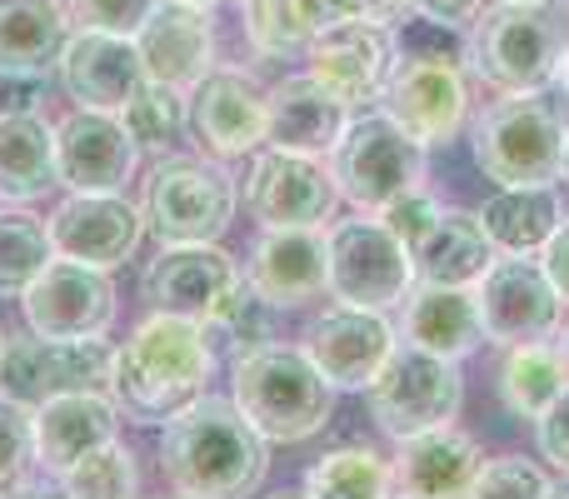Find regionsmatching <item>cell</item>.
<instances>
[{
  "label": "cell",
  "mask_w": 569,
  "mask_h": 499,
  "mask_svg": "<svg viewBox=\"0 0 569 499\" xmlns=\"http://www.w3.org/2000/svg\"><path fill=\"white\" fill-rule=\"evenodd\" d=\"M130 40H136V50H140L146 80L176 86V90H186V96L216 70V20L200 6L160 0Z\"/></svg>",
  "instance_id": "obj_21"
},
{
  "label": "cell",
  "mask_w": 569,
  "mask_h": 499,
  "mask_svg": "<svg viewBox=\"0 0 569 499\" xmlns=\"http://www.w3.org/2000/svg\"><path fill=\"white\" fill-rule=\"evenodd\" d=\"M500 400L515 420H540L560 390L569 385V365H565V350L560 340H530V345H510L500 360Z\"/></svg>",
  "instance_id": "obj_33"
},
{
  "label": "cell",
  "mask_w": 569,
  "mask_h": 499,
  "mask_svg": "<svg viewBox=\"0 0 569 499\" xmlns=\"http://www.w3.org/2000/svg\"><path fill=\"white\" fill-rule=\"evenodd\" d=\"M560 220H565L560 186L495 190L480 206V226L490 236L495 255H540L545 240L560 230Z\"/></svg>",
  "instance_id": "obj_32"
},
{
  "label": "cell",
  "mask_w": 569,
  "mask_h": 499,
  "mask_svg": "<svg viewBox=\"0 0 569 499\" xmlns=\"http://www.w3.org/2000/svg\"><path fill=\"white\" fill-rule=\"evenodd\" d=\"M485 470V450L470 430L440 425L395 445V499H470Z\"/></svg>",
  "instance_id": "obj_23"
},
{
  "label": "cell",
  "mask_w": 569,
  "mask_h": 499,
  "mask_svg": "<svg viewBox=\"0 0 569 499\" xmlns=\"http://www.w3.org/2000/svg\"><path fill=\"white\" fill-rule=\"evenodd\" d=\"M66 0H0V80H46L70 40Z\"/></svg>",
  "instance_id": "obj_28"
},
{
  "label": "cell",
  "mask_w": 569,
  "mask_h": 499,
  "mask_svg": "<svg viewBox=\"0 0 569 499\" xmlns=\"http://www.w3.org/2000/svg\"><path fill=\"white\" fill-rule=\"evenodd\" d=\"M210 375H216V350L200 320L156 310L130 330V340L110 360V400L136 425H166L210 390Z\"/></svg>",
  "instance_id": "obj_2"
},
{
  "label": "cell",
  "mask_w": 569,
  "mask_h": 499,
  "mask_svg": "<svg viewBox=\"0 0 569 499\" xmlns=\"http://www.w3.org/2000/svg\"><path fill=\"white\" fill-rule=\"evenodd\" d=\"M30 435H36V465L46 475H66L80 455L100 450L120 435V405L110 390H70L30 405Z\"/></svg>",
  "instance_id": "obj_24"
},
{
  "label": "cell",
  "mask_w": 569,
  "mask_h": 499,
  "mask_svg": "<svg viewBox=\"0 0 569 499\" xmlns=\"http://www.w3.org/2000/svg\"><path fill=\"white\" fill-rule=\"evenodd\" d=\"M345 126H350V110L310 76H284L270 86L266 96V146L295 150V156H315L330 160V150L340 146Z\"/></svg>",
  "instance_id": "obj_26"
},
{
  "label": "cell",
  "mask_w": 569,
  "mask_h": 499,
  "mask_svg": "<svg viewBox=\"0 0 569 499\" xmlns=\"http://www.w3.org/2000/svg\"><path fill=\"white\" fill-rule=\"evenodd\" d=\"M380 110L410 140H420L425 150L450 146L470 126V76H465V66H450V60L395 56Z\"/></svg>",
  "instance_id": "obj_11"
},
{
  "label": "cell",
  "mask_w": 569,
  "mask_h": 499,
  "mask_svg": "<svg viewBox=\"0 0 569 499\" xmlns=\"http://www.w3.org/2000/svg\"><path fill=\"white\" fill-rule=\"evenodd\" d=\"M410 255H415V280L475 290V285L485 280V270H490L495 246H490V236H485V226H480V210L445 206V216L435 220V230Z\"/></svg>",
  "instance_id": "obj_31"
},
{
  "label": "cell",
  "mask_w": 569,
  "mask_h": 499,
  "mask_svg": "<svg viewBox=\"0 0 569 499\" xmlns=\"http://www.w3.org/2000/svg\"><path fill=\"white\" fill-rule=\"evenodd\" d=\"M266 96L250 70L216 66L196 90H190V130L216 160L256 156L266 146Z\"/></svg>",
  "instance_id": "obj_18"
},
{
  "label": "cell",
  "mask_w": 569,
  "mask_h": 499,
  "mask_svg": "<svg viewBox=\"0 0 569 499\" xmlns=\"http://www.w3.org/2000/svg\"><path fill=\"white\" fill-rule=\"evenodd\" d=\"M180 6H200V10H216V6H226V0H180Z\"/></svg>",
  "instance_id": "obj_53"
},
{
  "label": "cell",
  "mask_w": 569,
  "mask_h": 499,
  "mask_svg": "<svg viewBox=\"0 0 569 499\" xmlns=\"http://www.w3.org/2000/svg\"><path fill=\"white\" fill-rule=\"evenodd\" d=\"M0 350H6V335H0Z\"/></svg>",
  "instance_id": "obj_55"
},
{
  "label": "cell",
  "mask_w": 569,
  "mask_h": 499,
  "mask_svg": "<svg viewBox=\"0 0 569 499\" xmlns=\"http://www.w3.org/2000/svg\"><path fill=\"white\" fill-rule=\"evenodd\" d=\"M140 210L160 246H206L236 226L240 186L216 156H160L146 176Z\"/></svg>",
  "instance_id": "obj_5"
},
{
  "label": "cell",
  "mask_w": 569,
  "mask_h": 499,
  "mask_svg": "<svg viewBox=\"0 0 569 499\" xmlns=\"http://www.w3.org/2000/svg\"><path fill=\"white\" fill-rule=\"evenodd\" d=\"M160 475L180 499H256L270 475V445L236 400L206 390L160 430Z\"/></svg>",
  "instance_id": "obj_1"
},
{
  "label": "cell",
  "mask_w": 569,
  "mask_h": 499,
  "mask_svg": "<svg viewBox=\"0 0 569 499\" xmlns=\"http://www.w3.org/2000/svg\"><path fill=\"white\" fill-rule=\"evenodd\" d=\"M56 186V126L40 110H0V200L30 206Z\"/></svg>",
  "instance_id": "obj_29"
},
{
  "label": "cell",
  "mask_w": 569,
  "mask_h": 499,
  "mask_svg": "<svg viewBox=\"0 0 569 499\" xmlns=\"http://www.w3.org/2000/svg\"><path fill=\"white\" fill-rule=\"evenodd\" d=\"M310 60V76L340 100L345 110H375L385 96V80L395 70V40L390 26H375V20H335L315 36V46L305 50Z\"/></svg>",
  "instance_id": "obj_16"
},
{
  "label": "cell",
  "mask_w": 569,
  "mask_h": 499,
  "mask_svg": "<svg viewBox=\"0 0 569 499\" xmlns=\"http://www.w3.org/2000/svg\"><path fill=\"white\" fill-rule=\"evenodd\" d=\"M300 490L310 499H395V475L370 445H340L305 470Z\"/></svg>",
  "instance_id": "obj_35"
},
{
  "label": "cell",
  "mask_w": 569,
  "mask_h": 499,
  "mask_svg": "<svg viewBox=\"0 0 569 499\" xmlns=\"http://www.w3.org/2000/svg\"><path fill=\"white\" fill-rule=\"evenodd\" d=\"M470 150L495 190L560 186L569 166V116L545 90L500 96L470 120Z\"/></svg>",
  "instance_id": "obj_3"
},
{
  "label": "cell",
  "mask_w": 569,
  "mask_h": 499,
  "mask_svg": "<svg viewBox=\"0 0 569 499\" xmlns=\"http://www.w3.org/2000/svg\"><path fill=\"white\" fill-rule=\"evenodd\" d=\"M440 216H445V206H440V200H435L425 186H420V190H410V196H400V200H390V206L380 210L385 230H390V236L400 240L405 250L420 246V240L435 230V220H440Z\"/></svg>",
  "instance_id": "obj_43"
},
{
  "label": "cell",
  "mask_w": 569,
  "mask_h": 499,
  "mask_svg": "<svg viewBox=\"0 0 569 499\" xmlns=\"http://www.w3.org/2000/svg\"><path fill=\"white\" fill-rule=\"evenodd\" d=\"M555 340H560V350H565V365H569V320L560 325V335H555Z\"/></svg>",
  "instance_id": "obj_51"
},
{
  "label": "cell",
  "mask_w": 569,
  "mask_h": 499,
  "mask_svg": "<svg viewBox=\"0 0 569 499\" xmlns=\"http://www.w3.org/2000/svg\"><path fill=\"white\" fill-rule=\"evenodd\" d=\"M345 6H350V16L375 20V26H395L410 16V0H345Z\"/></svg>",
  "instance_id": "obj_47"
},
{
  "label": "cell",
  "mask_w": 569,
  "mask_h": 499,
  "mask_svg": "<svg viewBox=\"0 0 569 499\" xmlns=\"http://www.w3.org/2000/svg\"><path fill=\"white\" fill-rule=\"evenodd\" d=\"M56 260L50 226L26 206H0V300H20L26 285Z\"/></svg>",
  "instance_id": "obj_37"
},
{
  "label": "cell",
  "mask_w": 569,
  "mask_h": 499,
  "mask_svg": "<svg viewBox=\"0 0 569 499\" xmlns=\"http://www.w3.org/2000/svg\"><path fill=\"white\" fill-rule=\"evenodd\" d=\"M395 56H425V60H450V66L470 70V30L460 26H440V20H425L410 10L405 26L390 30Z\"/></svg>",
  "instance_id": "obj_40"
},
{
  "label": "cell",
  "mask_w": 569,
  "mask_h": 499,
  "mask_svg": "<svg viewBox=\"0 0 569 499\" xmlns=\"http://www.w3.org/2000/svg\"><path fill=\"white\" fill-rule=\"evenodd\" d=\"M110 350L106 340H46V335H6L0 350V395L20 405H40L70 390H110Z\"/></svg>",
  "instance_id": "obj_12"
},
{
  "label": "cell",
  "mask_w": 569,
  "mask_h": 499,
  "mask_svg": "<svg viewBox=\"0 0 569 499\" xmlns=\"http://www.w3.org/2000/svg\"><path fill=\"white\" fill-rule=\"evenodd\" d=\"M36 465V435H30V405L0 395V499L16 485H26V470Z\"/></svg>",
  "instance_id": "obj_41"
},
{
  "label": "cell",
  "mask_w": 569,
  "mask_h": 499,
  "mask_svg": "<svg viewBox=\"0 0 569 499\" xmlns=\"http://www.w3.org/2000/svg\"><path fill=\"white\" fill-rule=\"evenodd\" d=\"M550 485L555 480L540 460H525V455H495V460H485L470 499H545Z\"/></svg>",
  "instance_id": "obj_39"
},
{
  "label": "cell",
  "mask_w": 569,
  "mask_h": 499,
  "mask_svg": "<svg viewBox=\"0 0 569 499\" xmlns=\"http://www.w3.org/2000/svg\"><path fill=\"white\" fill-rule=\"evenodd\" d=\"M240 275H246L240 260L220 240H206V246H160V255L146 265V300L166 315L206 320Z\"/></svg>",
  "instance_id": "obj_25"
},
{
  "label": "cell",
  "mask_w": 569,
  "mask_h": 499,
  "mask_svg": "<svg viewBox=\"0 0 569 499\" xmlns=\"http://www.w3.org/2000/svg\"><path fill=\"white\" fill-rule=\"evenodd\" d=\"M230 400L266 445H305L330 425L335 390L300 345H260L230 365Z\"/></svg>",
  "instance_id": "obj_4"
},
{
  "label": "cell",
  "mask_w": 569,
  "mask_h": 499,
  "mask_svg": "<svg viewBox=\"0 0 569 499\" xmlns=\"http://www.w3.org/2000/svg\"><path fill=\"white\" fill-rule=\"evenodd\" d=\"M56 76L76 100V110H100V116H120L130 96L146 86L136 40L110 36V30H70Z\"/></svg>",
  "instance_id": "obj_20"
},
{
  "label": "cell",
  "mask_w": 569,
  "mask_h": 499,
  "mask_svg": "<svg viewBox=\"0 0 569 499\" xmlns=\"http://www.w3.org/2000/svg\"><path fill=\"white\" fill-rule=\"evenodd\" d=\"M120 126L136 140L140 156H176L180 136L190 130V96L176 86H160V80H146L130 96V106L120 110Z\"/></svg>",
  "instance_id": "obj_36"
},
{
  "label": "cell",
  "mask_w": 569,
  "mask_h": 499,
  "mask_svg": "<svg viewBox=\"0 0 569 499\" xmlns=\"http://www.w3.org/2000/svg\"><path fill=\"white\" fill-rule=\"evenodd\" d=\"M350 20L345 0H240V26L260 60H295L325 26Z\"/></svg>",
  "instance_id": "obj_30"
},
{
  "label": "cell",
  "mask_w": 569,
  "mask_h": 499,
  "mask_svg": "<svg viewBox=\"0 0 569 499\" xmlns=\"http://www.w3.org/2000/svg\"><path fill=\"white\" fill-rule=\"evenodd\" d=\"M545 499H569V480H555V485H550V495H545Z\"/></svg>",
  "instance_id": "obj_50"
},
{
  "label": "cell",
  "mask_w": 569,
  "mask_h": 499,
  "mask_svg": "<svg viewBox=\"0 0 569 499\" xmlns=\"http://www.w3.org/2000/svg\"><path fill=\"white\" fill-rule=\"evenodd\" d=\"M500 6H555V0H500Z\"/></svg>",
  "instance_id": "obj_54"
},
{
  "label": "cell",
  "mask_w": 569,
  "mask_h": 499,
  "mask_svg": "<svg viewBox=\"0 0 569 499\" xmlns=\"http://www.w3.org/2000/svg\"><path fill=\"white\" fill-rule=\"evenodd\" d=\"M540 265H545V275H550V285L560 290V300L569 305V216L560 220V230H555V236L545 240Z\"/></svg>",
  "instance_id": "obj_46"
},
{
  "label": "cell",
  "mask_w": 569,
  "mask_h": 499,
  "mask_svg": "<svg viewBox=\"0 0 569 499\" xmlns=\"http://www.w3.org/2000/svg\"><path fill=\"white\" fill-rule=\"evenodd\" d=\"M565 50V30L550 6H485L470 26V70L495 96L550 90Z\"/></svg>",
  "instance_id": "obj_7"
},
{
  "label": "cell",
  "mask_w": 569,
  "mask_h": 499,
  "mask_svg": "<svg viewBox=\"0 0 569 499\" xmlns=\"http://www.w3.org/2000/svg\"><path fill=\"white\" fill-rule=\"evenodd\" d=\"M246 280L266 295L276 310H300V305L320 300L330 285V240L325 226H284L260 230L250 246Z\"/></svg>",
  "instance_id": "obj_22"
},
{
  "label": "cell",
  "mask_w": 569,
  "mask_h": 499,
  "mask_svg": "<svg viewBox=\"0 0 569 499\" xmlns=\"http://www.w3.org/2000/svg\"><path fill=\"white\" fill-rule=\"evenodd\" d=\"M565 180H569V166H565Z\"/></svg>",
  "instance_id": "obj_56"
},
{
  "label": "cell",
  "mask_w": 569,
  "mask_h": 499,
  "mask_svg": "<svg viewBox=\"0 0 569 499\" xmlns=\"http://www.w3.org/2000/svg\"><path fill=\"white\" fill-rule=\"evenodd\" d=\"M266 499H310L305 490H276V495H266Z\"/></svg>",
  "instance_id": "obj_52"
},
{
  "label": "cell",
  "mask_w": 569,
  "mask_h": 499,
  "mask_svg": "<svg viewBox=\"0 0 569 499\" xmlns=\"http://www.w3.org/2000/svg\"><path fill=\"white\" fill-rule=\"evenodd\" d=\"M400 345V330L385 310H360V305H325L310 320L300 350L310 365L330 380V390H370V380L385 370V360Z\"/></svg>",
  "instance_id": "obj_15"
},
{
  "label": "cell",
  "mask_w": 569,
  "mask_h": 499,
  "mask_svg": "<svg viewBox=\"0 0 569 499\" xmlns=\"http://www.w3.org/2000/svg\"><path fill=\"white\" fill-rule=\"evenodd\" d=\"M475 305H480L485 345L495 350L555 340L565 325V300L545 275L540 255H495L485 280L475 285Z\"/></svg>",
  "instance_id": "obj_10"
},
{
  "label": "cell",
  "mask_w": 569,
  "mask_h": 499,
  "mask_svg": "<svg viewBox=\"0 0 569 499\" xmlns=\"http://www.w3.org/2000/svg\"><path fill=\"white\" fill-rule=\"evenodd\" d=\"M330 240V285L325 295L340 305H360V310H400V300L415 285V255L385 230L380 216L330 220L325 226Z\"/></svg>",
  "instance_id": "obj_9"
},
{
  "label": "cell",
  "mask_w": 569,
  "mask_h": 499,
  "mask_svg": "<svg viewBox=\"0 0 569 499\" xmlns=\"http://www.w3.org/2000/svg\"><path fill=\"white\" fill-rule=\"evenodd\" d=\"M400 340L415 345V350L445 355V360H470L485 345V325H480V305H475V290H460V285H430L415 280L410 295L400 300Z\"/></svg>",
  "instance_id": "obj_27"
},
{
  "label": "cell",
  "mask_w": 569,
  "mask_h": 499,
  "mask_svg": "<svg viewBox=\"0 0 569 499\" xmlns=\"http://www.w3.org/2000/svg\"><path fill=\"white\" fill-rule=\"evenodd\" d=\"M26 325L46 340H106L116 325V280L80 260H50L20 295Z\"/></svg>",
  "instance_id": "obj_13"
},
{
  "label": "cell",
  "mask_w": 569,
  "mask_h": 499,
  "mask_svg": "<svg viewBox=\"0 0 569 499\" xmlns=\"http://www.w3.org/2000/svg\"><path fill=\"white\" fill-rule=\"evenodd\" d=\"M340 190L325 160L295 156V150L260 146L246 170V210L260 220V230L284 226H330Z\"/></svg>",
  "instance_id": "obj_14"
},
{
  "label": "cell",
  "mask_w": 569,
  "mask_h": 499,
  "mask_svg": "<svg viewBox=\"0 0 569 499\" xmlns=\"http://www.w3.org/2000/svg\"><path fill=\"white\" fill-rule=\"evenodd\" d=\"M6 499H70L66 490H50V485H16Z\"/></svg>",
  "instance_id": "obj_48"
},
{
  "label": "cell",
  "mask_w": 569,
  "mask_h": 499,
  "mask_svg": "<svg viewBox=\"0 0 569 499\" xmlns=\"http://www.w3.org/2000/svg\"><path fill=\"white\" fill-rule=\"evenodd\" d=\"M46 226L60 260L116 270V265L136 260L140 240H146V210L130 206L126 190L120 196H66Z\"/></svg>",
  "instance_id": "obj_19"
},
{
  "label": "cell",
  "mask_w": 569,
  "mask_h": 499,
  "mask_svg": "<svg viewBox=\"0 0 569 499\" xmlns=\"http://www.w3.org/2000/svg\"><path fill=\"white\" fill-rule=\"evenodd\" d=\"M176 499H180V495H176Z\"/></svg>",
  "instance_id": "obj_58"
},
{
  "label": "cell",
  "mask_w": 569,
  "mask_h": 499,
  "mask_svg": "<svg viewBox=\"0 0 569 499\" xmlns=\"http://www.w3.org/2000/svg\"><path fill=\"white\" fill-rule=\"evenodd\" d=\"M140 166L136 140L126 136L120 116L70 110L56 126V186L70 196H120Z\"/></svg>",
  "instance_id": "obj_17"
},
{
  "label": "cell",
  "mask_w": 569,
  "mask_h": 499,
  "mask_svg": "<svg viewBox=\"0 0 569 499\" xmlns=\"http://www.w3.org/2000/svg\"><path fill=\"white\" fill-rule=\"evenodd\" d=\"M200 330H206L216 360L226 355V360L236 365L240 355H250V350H260V345L276 340V305L240 275V280L216 300V310L200 320Z\"/></svg>",
  "instance_id": "obj_34"
},
{
  "label": "cell",
  "mask_w": 569,
  "mask_h": 499,
  "mask_svg": "<svg viewBox=\"0 0 569 499\" xmlns=\"http://www.w3.org/2000/svg\"><path fill=\"white\" fill-rule=\"evenodd\" d=\"M410 10L415 16H425V20H440V26L470 30L475 16L485 10V0H410Z\"/></svg>",
  "instance_id": "obj_45"
},
{
  "label": "cell",
  "mask_w": 569,
  "mask_h": 499,
  "mask_svg": "<svg viewBox=\"0 0 569 499\" xmlns=\"http://www.w3.org/2000/svg\"><path fill=\"white\" fill-rule=\"evenodd\" d=\"M160 0H66L76 30H110V36H136Z\"/></svg>",
  "instance_id": "obj_42"
},
{
  "label": "cell",
  "mask_w": 569,
  "mask_h": 499,
  "mask_svg": "<svg viewBox=\"0 0 569 499\" xmlns=\"http://www.w3.org/2000/svg\"><path fill=\"white\" fill-rule=\"evenodd\" d=\"M555 86H560V96L569 100V36H565V50H560V66H555Z\"/></svg>",
  "instance_id": "obj_49"
},
{
  "label": "cell",
  "mask_w": 569,
  "mask_h": 499,
  "mask_svg": "<svg viewBox=\"0 0 569 499\" xmlns=\"http://www.w3.org/2000/svg\"><path fill=\"white\" fill-rule=\"evenodd\" d=\"M370 400V420L380 425V435H390L395 445L415 440L425 430L455 425L465 410V375L460 360L415 350V345H395V355L385 360V370L365 390Z\"/></svg>",
  "instance_id": "obj_8"
},
{
  "label": "cell",
  "mask_w": 569,
  "mask_h": 499,
  "mask_svg": "<svg viewBox=\"0 0 569 499\" xmlns=\"http://www.w3.org/2000/svg\"><path fill=\"white\" fill-rule=\"evenodd\" d=\"M565 6H569V0H565Z\"/></svg>",
  "instance_id": "obj_57"
},
{
  "label": "cell",
  "mask_w": 569,
  "mask_h": 499,
  "mask_svg": "<svg viewBox=\"0 0 569 499\" xmlns=\"http://www.w3.org/2000/svg\"><path fill=\"white\" fill-rule=\"evenodd\" d=\"M60 490L70 499H140L136 450L116 435V440H106L100 450L80 455V460L60 475Z\"/></svg>",
  "instance_id": "obj_38"
},
{
  "label": "cell",
  "mask_w": 569,
  "mask_h": 499,
  "mask_svg": "<svg viewBox=\"0 0 569 499\" xmlns=\"http://www.w3.org/2000/svg\"><path fill=\"white\" fill-rule=\"evenodd\" d=\"M330 176L345 206H355L360 216H380L390 200L430 180V150L405 136L380 106L355 110L340 146L330 150Z\"/></svg>",
  "instance_id": "obj_6"
},
{
  "label": "cell",
  "mask_w": 569,
  "mask_h": 499,
  "mask_svg": "<svg viewBox=\"0 0 569 499\" xmlns=\"http://www.w3.org/2000/svg\"><path fill=\"white\" fill-rule=\"evenodd\" d=\"M535 445H540V460L569 480V385L560 390V400L535 420Z\"/></svg>",
  "instance_id": "obj_44"
}]
</instances>
